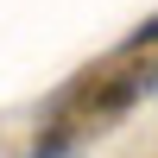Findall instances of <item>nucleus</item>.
Here are the masks:
<instances>
[{
  "label": "nucleus",
  "instance_id": "nucleus-1",
  "mask_svg": "<svg viewBox=\"0 0 158 158\" xmlns=\"http://www.w3.org/2000/svg\"><path fill=\"white\" fill-rule=\"evenodd\" d=\"M70 146H76V139H70V133H63V127H57V139H44V146H38L32 158H70Z\"/></svg>",
  "mask_w": 158,
  "mask_h": 158
}]
</instances>
